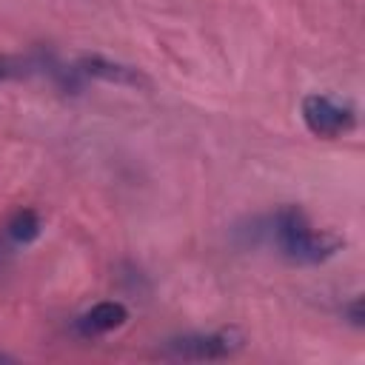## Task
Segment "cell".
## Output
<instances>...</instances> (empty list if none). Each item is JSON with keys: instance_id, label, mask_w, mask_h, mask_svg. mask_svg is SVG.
Returning <instances> with one entry per match:
<instances>
[{"instance_id": "1", "label": "cell", "mask_w": 365, "mask_h": 365, "mask_svg": "<svg viewBox=\"0 0 365 365\" xmlns=\"http://www.w3.org/2000/svg\"><path fill=\"white\" fill-rule=\"evenodd\" d=\"M268 231H271V240L277 242L279 254L288 257L291 262H302V265L325 262L339 248V240L336 237L314 228L308 222V217L299 208H294V205L279 208L271 217V228Z\"/></svg>"}, {"instance_id": "2", "label": "cell", "mask_w": 365, "mask_h": 365, "mask_svg": "<svg viewBox=\"0 0 365 365\" xmlns=\"http://www.w3.org/2000/svg\"><path fill=\"white\" fill-rule=\"evenodd\" d=\"M302 123L317 137H339L356 125V114L348 103H339L328 94H308L302 100Z\"/></svg>"}, {"instance_id": "3", "label": "cell", "mask_w": 365, "mask_h": 365, "mask_svg": "<svg viewBox=\"0 0 365 365\" xmlns=\"http://www.w3.org/2000/svg\"><path fill=\"white\" fill-rule=\"evenodd\" d=\"M237 331H211V334H185L168 342V351L180 359H222L240 348Z\"/></svg>"}, {"instance_id": "4", "label": "cell", "mask_w": 365, "mask_h": 365, "mask_svg": "<svg viewBox=\"0 0 365 365\" xmlns=\"http://www.w3.org/2000/svg\"><path fill=\"white\" fill-rule=\"evenodd\" d=\"M125 319H128V308L117 299H106V302L91 305L86 314H80L74 319V331L83 339H94V336L117 331L120 325H125Z\"/></svg>"}, {"instance_id": "5", "label": "cell", "mask_w": 365, "mask_h": 365, "mask_svg": "<svg viewBox=\"0 0 365 365\" xmlns=\"http://www.w3.org/2000/svg\"><path fill=\"white\" fill-rule=\"evenodd\" d=\"M80 71L88 74V77L108 80V83H120V86H140V83H145L140 71H134L128 66H120V63H111V60H103V57H83L80 60Z\"/></svg>"}, {"instance_id": "6", "label": "cell", "mask_w": 365, "mask_h": 365, "mask_svg": "<svg viewBox=\"0 0 365 365\" xmlns=\"http://www.w3.org/2000/svg\"><path fill=\"white\" fill-rule=\"evenodd\" d=\"M9 237L14 240V242H31V240H37L40 237V217L31 211V208H20L11 220H9Z\"/></svg>"}, {"instance_id": "7", "label": "cell", "mask_w": 365, "mask_h": 365, "mask_svg": "<svg viewBox=\"0 0 365 365\" xmlns=\"http://www.w3.org/2000/svg\"><path fill=\"white\" fill-rule=\"evenodd\" d=\"M17 71H20V63H17V60H11V57H0V80L14 77Z\"/></svg>"}, {"instance_id": "8", "label": "cell", "mask_w": 365, "mask_h": 365, "mask_svg": "<svg viewBox=\"0 0 365 365\" xmlns=\"http://www.w3.org/2000/svg\"><path fill=\"white\" fill-rule=\"evenodd\" d=\"M345 311H348V317H351L354 325H362V299H359V297H356Z\"/></svg>"}]
</instances>
